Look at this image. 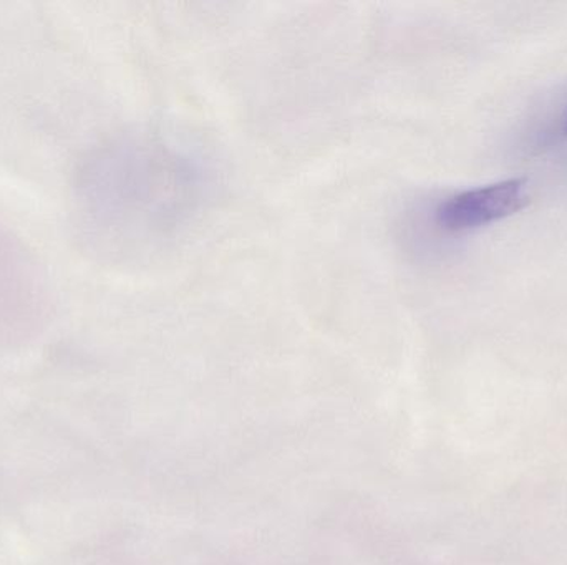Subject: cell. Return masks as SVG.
I'll return each instance as SVG.
<instances>
[{
  "mask_svg": "<svg viewBox=\"0 0 567 565\" xmlns=\"http://www.w3.org/2000/svg\"><path fill=\"white\" fill-rule=\"evenodd\" d=\"M526 205V179H506L450 196L435 209V222L442 231L462 234L509 218Z\"/></svg>",
  "mask_w": 567,
  "mask_h": 565,
  "instance_id": "1",
  "label": "cell"
},
{
  "mask_svg": "<svg viewBox=\"0 0 567 565\" xmlns=\"http://www.w3.org/2000/svg\"><path fill=\"white\" fill-rule=\"evenodd\" d=\"M559 133L563 138H567V105L565 112H563L561 119H559Z\"/></svg>",
  "mask_w": 567,
  "mask_h": 565,
  "instance_id": "2",
  "label": "cell"
}]
</instances>
